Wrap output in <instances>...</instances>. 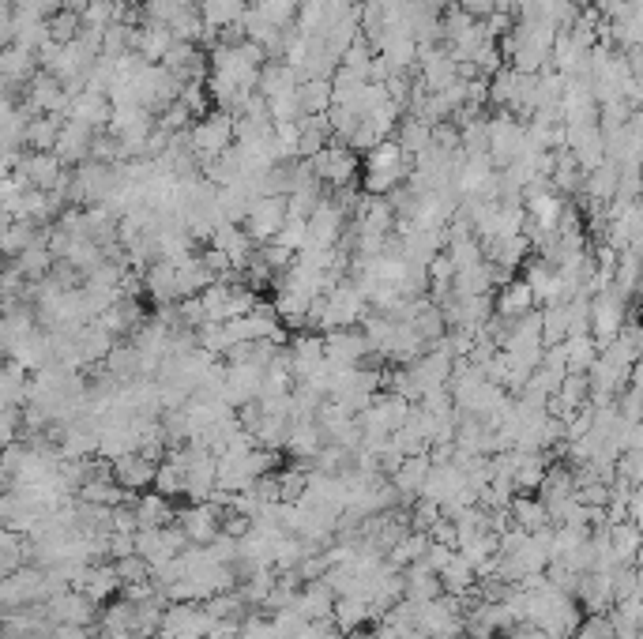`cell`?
Returning <instances> with one entry per match:
<instances>
[{
  "label": "cell",
  "mask_w": 643,
  "mask_h": 639,
  "mask_svg": "<svg viewBox=\"0 0 643 639\" xmlns=\"http://www.w3.org/2000/svg\"><path fill=\"white\" fill-rule=\"evenodd\" d=\"M414 158L399 147L395 140H380L369 155H361V173H358V188L365 196H388L410 177Z\"/></svg>",
  "instance_id": "cell-1"
},
{
  "label": "cell",
  "mask_w": 643,
  "mask_h": 639,
  "mask_svg": "<svg viewBox=\"0 0 643 639\" xmlns=\"http://www.w3.org/2000/svg\"><path fill=\"white\" fill-rule=\"evenodd\" d=\"M365 309H369V301H365V294L358 290V282L350 279V275H343L331 290L320 294V320H316V331L324 335V331H335V328H358V320L365 316Z\"/></svg>",
  "instance_id": "cell-2"
},
{
  "label": "cell",
  "mask_w": 643,
  "mask_h": 639,
  "mask_svg": "<svg viewBox=\"0 0 643 639\" xmlns=\"http://www.w3.org/2000/svg\"><path fill=\"white\" fill-rule=\"evenodd\" d=\"M632 305H636V301L625 297V294H617L613 286L591 297V305H587V335L598 343V350L617 339L621 324L632 316Z\"/></svg>",
  "instance_id": "cell-3"
},
{
  "label": "cell",
  "mask_w": 643,
  "mask_h": 639,
  "mask_svg": "<svg viewBox=\"0 0 643 639\" xmlns=\"http://www.w3.org/2000/svg\"><path fill=\"white\" fill-rule=\"evenodd\" d=\"M185 140H189V151L196 155V162L204 166L207 158L222 155V151L234 143V113L207 110L204 117H196V121L189 125Z\"/></svg>",
  "instance_id": "cell-4"
},
{
  "label": "cell",
  "mask_w": 643,
  "mask_h": 639,
  "mask_svg": "<svg viewBox=\"0 0 643 639\" xmlns=\"http://www.w3.org/2000/svg\"><path fill=\"white\" fill-rule=\"evenodd\" d=\"M200 305H204V320H215V324H226V320H237L260 305V294L249 290L245 282H211L204 294H200Z\"/></svg>",
  "instance_id": "cell-5"
},
{
  "label": "cell",
  "mask_w": 643,
  "mask_h": 639,
  "mask_svg": "<svg viewBox=\"0 0 643 639\" xmlns=\"http://www.w3.org/2000/svg\"><path fill=\"white\" fill-rule=\"evenodd\" d=\"M313 173L320 177V185L328 188H346V185H358V173H361V155L350 151L346 143L331 140L328 147H320L313 158H309Z\"/></svg>",
  "instance_id": "cell-6"
},
{
  "label": "cell",
  "mask_w": 643,
  "mask_h": 639,
  "mask_svg": "<svg viewBox=\"0 0 643 639\" xmlns=\"http://www.w3.org/2000/svg\"><path fill=\"white\" fill-rule=\"evenodd\" d=\"M211 628V617L204 613L200 602H166L158 636L162 639H204Z\"/></svg>",
  "instance_id": "cell-7"
},
{
  "label": "cell",
  "mask_w": 643,
  "mask_h": 639,
  "mask_svg": "<svg viewBox=\"0 0 643 639\" xmlns=\"http://www.w3.org/2000/svg\"><path fill=\"white\" fill-rule=\"evenodd\" d=\"M324 361L331 365H380L369 339L361 335V328H335L324 331Z\"/></svg>",
  "instance_id": "cell-8"
},
{
  "label": "cell",
  "mask_w": 643,
  "mask_h": 639,
  "mask_svg": "<svg viewBox=\"0 0 643 639\" xmlns=\"http://www.w3.org/2000/svg\"><path fill=\"white\" fill-rule=\"evenodd\" d=\"M523 151V121L508 117V113H493L489 117V162L493 170H504L508 162H516Z\"/></svg>",
  "instance_id": "cell-9"
},
{
  "label": "cell",
  "mask_w": 643,
  "mask_h": 639,
  "mask_svg": "<svg viewBox=\"0 0 643 639\" xmlns=\"http://www.w3.org/2000/svg\"><path fill=\"white\" fill-rule=\"evenodd\" d=\"M283 222H286V196H260V200L249 207L241 230L252 237V245H267V241H275V234L283 230Z\"/></svg>",
  "instance_id": "cell-10"
},
{
  "label": "cell",
  "mask_w": 643,
  "mask_h": 639,
  "mask_svg": "<svg viewBox=\"0 0 643 639\" xmlns=\"http://www.w3.org/2000/svg\"><path fill=\"white\" fill-rule=\"evenodd\" d=\"M222 512H226V508L215 504V500H196V504H189L185 512H177V523L185 530L189 546H207V542L219 534Z\"/></svg>",
  "instance_id": "cell-11"
},
{
  "label": "cell",
  "mask_w": 643,
  "mask_h": 639,
  "mask_svg": "<svg viewBox=\"0 0 643 639\" xmlns=\"http://www.w3.org/2000/svg\"><path fill=\"white\" fill-rule=\"evenodd\" d=\"M207 245L211 249H219L222 256H226V264H230V271H249L252 256H256V245H252V237L241 230V226H234V222H219L215 230H211V237H207Z\"/></svg>",
  "instance_id": "cell-12"
},
{
  "label": "cell",
  "mask_w": 643,
  "mask_h": 639,
  "mask_svg": "<svg viewBox=\"0 0 643 639\" xmlns=\"http://www.w3.org/2000/svg\"><path fill=\"white\" fill-rule=\"evenodd\" d=\"M46 617L53 624H83V628H91V621H95V602H87V594L76 591V587H68V591L53 594V598H46Z\"/></svg>",
  "instance_id": "cell-13"
},
{
  "label": "cell",
  "mask_w": 643,
  "mask_h": 639,
  "mask_svg": "<svg viewBox=\"0 0 643 639\" xmlns=\"http://www.w3.org/2000/svg\"><path fill=\"white\" fill-rule=\"evenodd\" d=\"M155 467L158 463H151V459L140 455V452H128V455H121V459H113L110 463L113 482L121 485L125 493H147L151 482H155Z\"/></svg>",
  "instance_id": "cell-14"
},
{
  "label": "cell",
  "mask_w": 643,
  "mask_h": 639,
  "mask_svg": "<svg viewBox=\"0 0 643 639\" xmlns=\"http://www.w3.org/2000/svg\"><path fill=\"white\" fill-rule=\"evenodd\" d=\"M76 591L87 594V602L106 606V602H113L117 591H121V579H117V572H113V564H87V568H83V576H79V583H76Z\"/></svg>",
  "instance_id": "cell-15"
},
{
  "label": "cell",
  "mask_w": 643,
  "mask_h": 639,
  "mask_svg": "<svg viewBox=\"0 0 643 639\" xmlns=\"http://www.w3.org/2000/svg\"><path fill=\"white\" fill-rule=\"evenodd\" d=\"M538 305H534L531 290H527V282L523 279H512L504 282L501 290H497V297H493V316H501V320H508V324H516V320H523L527 312H534Z\"/></svg>",
  "instance_id": "cell-16"
},
{
  "label": "cell",
  "mask_w": 643,
  "mask_h": 639,
  "mask_svg": "<svg viewBox=\"0 0 643 639\" xmlns=\"http://www.w3.org/2000/svg\"><path fill=\"white\" fill-rule=\"evenodd\" d=\"M331 606H335V594L324 579H313V583H301L298 598H294V609H298L301 621H328Z\"/></svg>",
  "instance_id": "cell-17"
},
{
  "label": "cell",
  "mask_w": 643,
  "mask_h": 639,
  "mask_svg": "<svg viewBox=\"0 0 643 639\" xmlns=\"http://www.w3.org/2000/svg\"><path fill=\"white\" fill-rule=\"evenodd\" d=\"M320 444H324V433H320L316 418L290 421V433H286L283 452L290 455V459H298V463H309V459L320 452Z\"/></svg>",
  "instance_id": "cell-18"
},
{
  "label": "cell",
  "mask_w": 643,
  "mask_h": 639,
  "mask_svg": "<svg viewBox=\"0 0 643 639\" xmlns=\"http://www.w3.org/2000/svg\"><path fill=\"white\" fill-rule=\"evenodd\" d=\"M143 279V294L158 305H173L177 301V279H173V264L170 260H155V264H147L140 271Z\"/></svg>",
  "instance_id": "cell-19"
},
{
  "label": "cell",
  "mask_w": 643,
  "mask_h": 639,
  "mask_svg": "<svg viewBox=\"0 0 643 639\" xmlns=\"http://www.w3.org/2000/svg\"><path fill=\"white\" fill-rule=\"evenodd\" d=\"M425 474H429V455H407V459H403V463H399V467L388 474V482H392L395 493H399V497L410 504V500L422 493Z\"/></svg>",
  "instance_id": "cell-20"
},
{
  "label": "cell",
  "mask_w": 643,
  "mask_h": 639,
  "mask_svg": "<svg viewBox=\"0 0 643 639\" xmlns=\"http://www.w3.org/2000/svg\"><path fill=\"white\" fill-rule=\"evenodd\" d=\"M373 621V609L365 598H354V594H343V598H335V606H331V624L339 628V636H354L361 624Z\"/></svg>",
  "instance_id": "cell-21"
},
{
  "label": "cell",
  "mask_w": 643,
  "mask_h": 639,
  "mask_svg": "<svg viewBox=\"0 0 643 639\" xmlns=\"http://www.w3.org/2000/svg\"><path fill=\"white\" fill-rule=\"evenodd\" d=\"M91 140H95V132L87 125H79V121H68V125H61V132H57V151L53 155L61 158V166L64 162H79V158H87L91 155Z\"/></svg>",
  "instance_id": "cell-22"
},
{
  "label": "cell",
  "mask_w": 643,
  "mask_h": 639,
  "mask_svg": "<svg viewBox=\"0 0 643 639\" xmlns=\"http://www.w3.org/2000/svg\"><path fill=\"white\" fill-rule=\"evenodd\" d=\"M132 515H136V530L140 527H166L177 519V508L170 504V497L162 493H140L136 504H132Z\"/></svg>",
  "instance_id": "cell-23"
},
{
  "label": "cell",
  "mask_w": 643,
  "mask_h": 639,
  "mask_svg": "<svg viewBox=\"0 0 643 639\" xmlns=\"http://www.w3.org/2000/svg\"><path fill=\"white\" fill-rule=\"evenodd\" d=\"M27 388H31V373L19 369L16 361L0 365V410H19L27 403Z\"/></svg>",
  "instance_id": "cell-24"
},
{
  "label": "cell",
  "mask_w": 643,
  "mask_h": 639,
  "mask_svg": "<svg viewBox=\"0 0 643 639\" xmlns=\"http://www.w3.org/2000/svg\"><path fill=\"white\" fill-rule=\"evenodd\" d=\"M110 98L106 94H95V91H79V98L72 102V121H79V125H87L91 132H98V128H106V121H110Z\"/></svg>",
  "instance_id": "cell-25"
},
{
  "label": "cell",
  "mask_w": 643,
  "mask_h": 639,
  "mask_svg": "<svg viewBox=\"0 0 643 639\" xmlns=\"http://www.w3.org/2000/svg\"><path fill=\"white\" fill-rule=\"evenodd\" d=\"M508 515H512V523H516L519 530H527V534H534V530L542 527H553L546 515V504L538 497H531V493H516L512 504H508Z\"/></svg>",
  "instance_id": "cell-26"
},
{
  "label": "cell",
  "mask_w": 643,
  "mask_h": 639,
  "mask_svg": "<svg viewBox=\"0 0 643 639\" xmlns=\"http://www.w3.org/2000/svg\"><path fill=\"white\" fill-rule=\"evenodd\" d=\"M298 113L301 117H320L331 110V79H301L298 91Z\"/></svg>",
  "instance_id": "cell-27"
},
{
  "label": "cell",
  "mask_w": 643,
  "mask_h": 639,
  "mask_svg": "<svg viewBox=\"0 0 643 639\" xmlns=\"http://www.w3.org/2000/svg\"><path fill=\"white\" fill-rule=\"evenodd\" d=\"M429 132H433V125H425L422 117H414V113H403V117H399V125H395V132H392V140L399 143L410 158H414L429 147Z\"/></svg>",
  "instance_id": "cell-28"
},
{
  "label": "cell",
  "mask_w": 643,
  "mask_h": 639,
  "mask_svg": "<svg viewBox=\"0 0 643 639\" xmlns=\"http://www.w3.org/2000/svg\"><path fill=\"white\" fill-rule=\"evenodd\" d=\"M440 594V579L429 572V568H422V564H407L403 568V598H410V602H429V598H437Z\"/></svg>",
  "instance_id": "cell-29"
},
{
  "label": "cell",
  "mask_w": 643,
  "mask_h": 639,
  "mask_svg": "<svg viewBox=\"0 0 643 639\" xmlns=\"http://www.w3.org/2000/svg\"><path fill=\"white\" fill-rule=\"evenodd\" d=\"M173 46V34L170 27H140V34H136V57L147 64H162V57L170 53Z\"/></svg>",
  "instance_id": "cell-30"
},
{
  "label": "cell",
  "mask_w": 643,
  "mask_h": 639,
  "mask_svg": "<svg viewBox=\"0 0 643 639\" xmlns=\"http://www.w3.org/2000/svg\"><path fill=\"white\" fill-rule=\"evenodd\" d=\"M23 177L31 181L38 192H49V188L61 181V158L42 151V155H31L23 162Z\"/></svg>",
  "instance_id": "cell-31"
},
{
  "label": "cell",
  "mask_w": 643,
  "mask_h": 639,
  "mask_svg": "<svg viewBox=\"0 0 643 639\" xmlns=\"http://www.w3.org/2000/svg\"><path fill=\"white\" fill-rule=\"evenodd\" d=\"M606 538H610L613 557L621 564H636V553H640V523H613L606 527Z\"/></svg>",
  "instance_id": "cell-32"
},
{
  "label": "cell",
  "mask_w": 643,
  "mask_h": 639,
  "mask_svg": "<svg viewBox=\"0 0 643 639\" xmlns=\"http://www.w3.org/2000/svg\"><path fill=\"white\" fill-rule=\"evenodd\" d=\"M440 591L444 594H455V598H463V594L474 587V564L467 557H459L452 553V561L444 564V572H440Z\"/></svg>",
  "instance_id": "cell-33"
},
{
  "label": "cell",
  "mask_w": 643,
  "mask_h": 639,
  "mask_svg": "<svg viewBox=\"0 0 643 639\" xmlns=\"http://www.w3.org/2000/svg\"><path fill=\"white\" fill-rule=\"evenodd\" d=\"M561 350H565L568 373H587V369H591V361L598 358V343L591 339V335H568L565 343H561Z\"/></svg>",
  "instance_id": "cell-34"
},
{
  "label": "cell",
  "mask_w": 643,
  "mask_h": 639,
  "mask_svg": "<svg viewBox=\"0 0 643 639\" xmlns=\"http://www.w3.org/2000/svg\"><path fill=\"white\" fill-rule=\"evenodd\" d=\"M275 478H279V500L283 504H294V500L305 493V478H309V463H290L286 470H275Z\"/></svg>",
  "instance_id": "cell-35"
},
{
  "label": "cell",
  "mask_w": 643,
  "mask_h": 639,
  "mask_svg": "<svg viewBox=\"0 0 643 639\" xmlns=\"http://www.w3.org/2000/svg\"><path fill=\"white\" fill-rule=\"evenodd\" d=\"M410 328L418 331V335H422L425 339V346L429 343H437V339H444V316H440V309L437 305H433V301H425L422 309L414 312V320H410Z\"/></svg>",
  "instance_id": "cell-36"
},
{
  "label": "cell",
  "mask_w": 643,
  "mask_h": 639,
  "mask_svg": "<svg viewBox=\"0 0 643 639\" xmlns=\"http://www.w3.org/2000/svg\"><path fill=\"white\" fill-rule=\"evenodd\" d=\"M613 474H617V482L632 485V489H640V478H643V448L636 452H621L613 459Z\"/></svg>",
  "instance_id": "cell-37"
},
{
  "label": "cell",
  "mask_w": 643,
  "mask_h": 639,
  "mask_svg": "<svg viewBox=\"0 0 643 639\" xmlns=\"http://www.w3.org/2000/svg\"><path fill=\"white\" fill-rule=\"evenodd\" d=\"M79 27H83V23H79L76 12H61V16L49 19L46 31H49V38H53L57 46H68V42H76V38H79Z\"/></svg>",
  "instance_id": "cell-38"
},
{
  "label": "cell",
  "mask_w": 643,
  "mask_h": 639,
  "mask_svg": "<svg viewBox=\"0 0 643 639\" xmlns=\"http://www.w3.org/2000/svg\"><path fill=\"white\" fill-rule=\"evenodd\" d=\"M113 572H117V579H121V587L125 583H140V579H151V572H147V561L143 557H121V561H113Z\"/></svg>",
  "instance_id": "cell-39"
},
{
  "label": "cell",
  "mask_w": 643,
  "mask_h": 639,
  "mask_svg": "<svg viewBox=\"0 0 643 639\" xmlns=\"http://www.w3.org/2000/svg\"><path fill=\"white\" fill-rule=\"evenodd\" d=\"M57 132H61L57 117H46V121H34V125L27 128V140H31L34 147H42V151H49V147L57 143Z\"/></svg>",
  "instance_id": "cell-40"
},
{
  "label": "cell",
  "mask_w": 643,
  "mask_h": 639,
  "mask_svg": "<svg viewBox=\"0 0 643 639\" xmlns=\"http://www.w3.org/2000/svg\"><path fill=\"white\" fill-rule=\"evenodd\" d=\"M452 553H455V549L440 546V542H429V546H425V553L414 564H422V568H429L433 576H440V572H444V564L452 561Z\"/></svg>",
  "instance_id": "cell-41"
},
{
  "label": "cell",
  "mask_w": 643,
  "mask_h": 639,
  "mask_svg": "<svg viewBox=\"0 0 643 639\" xmlns=\"http://www.w3.org/2000/svg\"><path fill=\"white\" fill-rule=\"evenodd\" d=\"M275 241H279L283 249H290V252H301V249H305V222H301V219H286L283 230L275 234Z\"/></svg>",
  "instance_id": "cell-42"
},
{
  "label": "cell",
  "mask_w": 643,
  "mask_h": 639,
  "mask_svg": "<svg viewBox=\"0 0 643 639\" xmlns=\"http://www.w3.org/2000/svg\"><path fill=\"white\" fill-rule=\"evenodd\" d=\"M275 636V628H271V621H264V617H245V621L237 624V639H271Z\"/></svg>",
  "instance_id": "cell-43"
},
{
  "label": "cell",
  "mask_w": 643,
  "mask_h": 639,
  "mask_svg": "<svg viewBox=\"0 0 643 639\" xmlns=\"http://www.w3.org/2000/svg\"><path fill=\"white\" fill-rule=\"evenodd\" d=\"M132 553H136V534H121V530H113L110 546H106V557H110V561H121V557H132Z\"/></svg>",
  "instance_id": "cell-44"
},
{
  "label": "cell",
  "mask_w": 643,
  "mask_h": 639,
  "mask_svg": "<svg viewBox=\"0 0 643 639\" xmlns=\"http://www.w3.org/2000/svg\"><path fill=\"white\" fill-rule=\"evenodd\" d=\"M425 534H429V542H440V546L455 549V523L452 519H444V515H440L437 523L425 530Z\"/></svg>",
  "instance_id": "cell-45"
},
{
  "label": "cell",
  "mask_w": 643,
  "mask_h": 639,
  "mask_svg": "<svg viewBox=\"0 0 643 639\" xmlns=\"http://www.w3.org/2000/svg\"><path fill=\"white\" fill-rule=\"evenodd\" d=\"M452 4L459 8V12H467L471 19H478V23L497 12V4H493V0H452Z\"/></svg>",
  "instance_id": "cell-46"
},
{
  "label": "cell",
  "mask_w": 643,
  "mask_h": 639,
  "mask_svg": "<svg viewBox=\"0 0 643 639\" xmlns=\"http://www.w3.org/2000/svg\"><path fill=\"white\" fill-rule=\"evenodd\" d=\"M249 519H245V515H237V512H230V508H226V512H222V534H230V538H245V534H249Z\"/></svg>",
  "instance_id": "cell-47"
},
{
  "label": "cell",
  "mask_w": 643,
  "mask_h": 639,
  "mask_svg": "<svg viewBox=\"0 0 643 639\" xmlns=\"http://www.w3.org/2000/svg\"><path fill=\"white\" fill-rule=\"evenodd\" d=\"M46 639H91V628H83V624H53V632Z\"/></svg>",
  "instance_id": "cell-48"
}]
</instances>
